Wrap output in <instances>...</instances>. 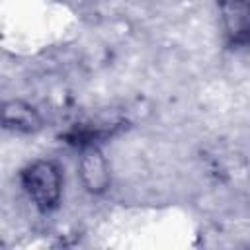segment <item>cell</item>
I'll return each instance as SVG.
<instances>
[{"label": "cell", "instance_id": "1", "mask_svg": "<svg viewBox=\"0 0 250 250\" xmlns=\"http://www.w3.org/2000/svg\"><path fill=\"white\" fill-rule=\"evenodd\" d=\"M20 184L27 199L41 213H51L61 205L62 199L64 170L53 158H37L21 168Z\"/></svg>", "mask_w": 250, "mask_h": 250}, {"label": "cell", "instance_id": "2", "mask_svg": "<svg viewBox=\"0 0 250 250\" xmlns=\"http://www.w3.org/2000/svg\"><path fill=\"white\" fill-rule=\"evenodd\" d=\"M76 172L82 188L92 195H104L111 188V168L98 143L80 148Z\"/></svg>", "mask_w": 250, "mask_h": 250}, {"label": "cell", "instance_id": "3", "mask_svg": "<svg viewBox=\"0 0 250 250\" xmlns=\"http://www.w3.org/2000/svg\"><path fill=\"white\" fill-rule=\"evenodd\" d=\"M219 25L230 47L250 45V0H217Z\"/></svg>", "mask_w": 250, "mask_h": 250}, {"label": "cell", "instance_id": "4", "mask_svg": "<svg viewBox=\"0 0 250 250\" xmlns=\"http://www.w3.org/2000/svg\"><path fill=\"white\" fill-rule=\"evenodd\" d=\"M2 125L12 133L33 135L43 129V117L35 105L23 100H8L2 105Z\"/></svg>", "mask_w": 250, "mask_h": 250}]
</instances>
